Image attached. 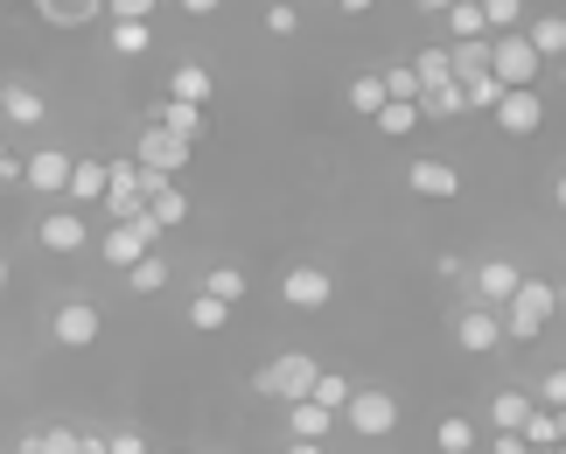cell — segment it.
<instances>
[{
	"label": "cell",
	"instance_id": "obj_1",
	"mask_svg": "<svg viewBox=\"0 0 566 454\" xmlns=\"http://www.w3.org/2000/svg\"><path fill=\"white\" fill-rule=\"evenodd\" d=\"M553 315H559V287H553V279H525V287L511 294V308H504V336L532 342V336H546Z\"/></svg>",
	"mask_w": 566,
	"mask_h": 454
},
{
	"label": "cell",
	"instance_id": "obj_2",
	"mask_svg": "<svg viewBox=\"0 0 566 454\" xmlns=\"http://www.w3.org/2000/svg\"><path fill=\"white\" fill-rule=\"evenodd\" d=\"M315 378H322V363L301 357V350H287L280 363H266V371L252 378V392H259V399H280V405H301V399L315 392Z\"/></svg>",
	"mask_w": 566,
	"mask_h": 454
},
{
	"label": "cell",
	"instance_id": "obj_3",
	"mask_svg": "<svg viewBox=\"0 0 566 454\" xmlns=\"http://www.w3.org/2000/svg\"><path fill=\"white\" fill-rule=\"evenodd\" d=\"M538 71H546V63L532 56V42L525 35H490V77L504 84V92H538Z\"/></svg>",
	"mask_w": 566,
	"mask_h": 454
},
{
	"label": "cell",
	"instance_id": "obj_4",
	"mask_svg": "<svg viewBox=\"0 0 566 454\" xmlns=\"http://www.w3.org/2000/svg\"><path fill=\"white\" fill-rule=\"evenodd\" d=\"M189 155H196V147L176 140L168 126H140V140H134V168H140V176H155V182H176L182 168H189Z\"/></svg>",
	"mask_w": 566,
	"mask_h": 454
},
{
	"label": "cell",
	"instance_id": "obj_5",
	"mask_svg": "<svg viewBox=\"0 0 566 454\" xmlns=\"http://www.w3.org/2000/svg\"><path fill=\"white\" fill-rule=\"evenodd\" d=\"M161 224L155 218H134V224H105V237H98V252H105V266L113 273H126V266H140L147 252H161Z\"/></svg>",
	"mask_w": 566,
	"mask_h": 454
},
{
	"label": "cell",
	"instance_id": "obj_6",
	"mask_svg": "<svg viewBox=\"0 0 566 454\" xmlns=\"http://www.w3.org/2000/svg\"><path fill=\"white\" fill-rule=\"evenodd\" d=\"M105 329V315H98V300H56V315H50V336H56V350H92Z\"/></svg>",
	"mask_w": 566,
	"mask_h": 454
},
{
	"label": "cell",
	"instance_id": "obj_7",
	"mask_svg": "<svg viewBox=\"0 0 566 454\" xmlns=\"http://www.w3.org/2000/svg\"><path fill=\"white\" fill-rule=\"evenodd\" d=\"M343 420H350V434H364V441H385L391 426H399V399H391V392H350V405H343Z\"/></svg>",
	"mask_w": 566,
	"mask_h": 454
},
{
	"label": "cell",
	"instance_id": "obj_8",
	"mask_svg": "<svg viewBox=\"0 0 566 454\" xmlns=\"http://www.w3.org/2000/svg\"><path fill=\"white\" fill-rule=\"evenodd\" d=\"M280 300H287V308H329V300H336V273L329 266H287V273H280Z\"/></svg>",
	"mask_w": 566,
	"mask_h": 454
},
{
	"label": "cell",
	"instance_id": "obj_9",
	"mask_svg": "<svg viewBox=\"0 0 566 454\" xmlns=\"http://www.w3.org/2000/svg\"><path fill=\"white\" fill-rule=\"evenodd\" d=\"M35 245H42V252H56V258H71V252L92 245V224H84V210L63 203V210H50V218L35 224Z\"/></svg>",
	"mask_w": 566,
	"mask_h": 454
},
{
	"label": "cell",
	"instance_id": "obj_10",
	"mask_svg": "<svg viewBox=\"0 0 566 454\" xmlns=\"http://www.w3.org/2000/svg\"><path fill=\"white\" fill-rule=\"evenodd\" d=\"M469 287H475V308H496V315H504V308H511V294L525 287V273H517L511 258H483V266L469 273Z\"/></svg>",
	"mask_w": 566,
	"mask_h": 454
},
{
	"label": "cell",
	"instance_id": "obj_11",
	"mask_svg": "<svg viewBox=\"0 0 566 454\" xmlns=\"http://www.w3.org/2000/svg\"><path fill=\"white\" fill-rule=\"evenodd\" d=\"M63 182H71V155H63V147H35V155L21 161V189H35V197L63 203Z\"/></svg>",
	"mask_w": 566,
	"mask_h": 454
},
{
	"label": "cell",
	"instance_id": "obj_12",
	"mask_svg": "<svg viewBox=\"0 0 566 454\" xmlns=\"http://www.w3.org/2000/svg\"><path fill=\"white\" fill-rule=\"evenodd\" d=\"M490 119L504 126L511 140H532L538 126H546V98H538V92H504V98H496V113H490Z\"/></svg>",
	"mask_w": 566,
	"mask_h": 454
},
{
	"label": "cell",
	"instance_id": "obj_13",
	"mask_svg": "<svg viewBox=\"0 0 566 454\" xmlns=\"http://www.w3.org/2000/svg\"><path fill=\"white\" fill-rule=\"evenodd\" d=\"M406 189H412V197H427V203H454V197H462V168H454V161H412L406 168Z\"/></svg>",
	"mask_w": 566,
	"mask_h": 454
},
{
	"label": "cell",
	"instance_id": "obj_14",
	"mask_svg": "<svg viewBox=\"0 0 566 454\" xmlns=\"http://www.w3.org/2000/svg\"><path fill=\"white\" fill-rule=\"evenodd\" d=\"M454 342H462V350H496V342H504V315L469 300V308L454 315Z\"/></svg>",
	"mask_w": 566,
	"mask_h": 454
},
{
	"label": "cell",
	"instance_id": "obj_15",
	"mask_svg": "<svg viewBox=\"0 0 566 454\" xmlns=\"http://www.w3.org/2000/svg\"><path fill=\"white\" fill-rule=\"evenodd\" d=\"M42 113H50V98H42L29 77L0 84V119H8V126H42Z\"/></svg>",
	"mask_w": 566,
	"mask_h": 454
},
{
	"label": "cell",
	"instance_id": "obj_16",
	"mask_svg": "<svg viewBox=\"0 0 566 454\" xmlns=\"http://www.w3.org/2000/svg\"><path fill=\"white\" fill-rule=\"evenodd\" d=\"M517 35L532 42V56L546 63V71L566 56V14H525V29H517Z\"/></svg>",
	"mask_w": 566,
	"mask_h": 454
},
{
	"label": "cell",
	"instance_id": "obj_17",
	"mask_svg": "<svg viewBox=\"0 0 566 454\" xmlns=\"http://www.w3.org/2000/svg\"><path fill=\"white\" fill-rule=\"evenodd\" d=\"M63 203H71V210H92V203H105V161H71Z\"/></svg>",
	"mask_w": 566,
	"mask_h": 454
},
{
	"label": "cell",
	"instance_id": "obj_18",
	"mask_svg": "<svg viewBox=\"0 0 566 454\" xmlns=\"http://www.w3.org/2000/svg\"><path fill=\"white\" fill-rule=\"evenodd\" d=\"M412 113H420V126H433V119H462V84H420V98H412Z\"/></svg>",
	"mask_w": 566,
	"mask_h": 454
},
{
	"label": "cell",
	"instance_id": "obj_19",
	"mask_svg": "<svg viewBox=\"0 0 566 454\" xmlns=\"http://www.w3.org/2000/svg\"><path fill=\"white\" fill-rule=\"evenodd\" d=\"M329 434H336V413H322L315 399L287 405V441H322V447H329Z\"/></svg>",
	"mask_w": 566,
	"mask_h": 454
},
{
	"label": "cell",
	"instance_id": "obj_20",
	"mask_svg": "<svg viewBox=\"0 0 566 454\" xmlns=\"http://www.w3.org/2000/svg\"><path fill=\"white\" fill-rule=\"evenodd\" d=\"M155 126H168V134H176V140H203L210 134V119H203V105H182V98H161V113H155Z\"/></svg>",
	"mask_w": 566,
	"mask_h": 454
},
{
	"label": "cell",
	"instance_id": "obj_21",
	"mask_svg": "<svg viewBox=\"0 0 566 454\" xmlns=\"http://www.w3.org/2000/svg\"><path fill=\"white\" fill-rule=\"evenodd\" d=\"M35 14L50 21V29H92L105 14V0H35Z\"/></svg>",
	"mask_w": 566,
	"mask_h": 454
},
{
	"label": "cell",
	"instance_id": "obj_22",
	"mask_svg": "<svg viewBox=\"0 0 566 454\" xmlns=\"http://www.w3.org/2000/svg\"><path fill=\"white\" fill-rule=\"evenodd\" d=\"M517 441H525L532 454H553V447L566 441V413H553V405H532V420H525V434H517Z\"/></svg>",
	"mask_w": 566,
	"mask_h": 454
},
{
	"label": "cell",
	"instance_id": "obj_23",
	"mask_svg": "<svg viewBox=\"0 0 566 454\" xmlns=\"http://www.w3.org/2000/svg\"><path fill=\"white\" fill-rule=\"evenodd\" d=\"M210 92H217V77L203 71V63H176V71H168V98H182V105H210Z\"/></svg>",
	"mask_w": 566,
	"mask_h": 454
},
{
	"label": "cell",
	"instance_id": "obj_24",
	"mask_svg": "<svg viewBox=\"0 0 566 454\" xmlns=\"http://www.w3.org/2000/svg\"><path fill=\"white\" fill-rule=\"evenodd\" d=\"M532 392H496L490 399V426H496V434H525V420H532Z\"/></svg>",
	"mask_w": 566,
	"mask_h": 454
},
{
	"label": "cell",
	"instance_id": "obj_25",
	"mask_svg": "<svg viewBox=\"0 0 566 454\" xmlns=\"http://www.w3.org/2000/svg\"><path fill=\"white\" fill-rule=\"evenodd\" d=\"M448 71H454V84H462V77H483V71H490V35L448 42Z\"/></svg>",
	"mask_w": 566,
	"mask_h": 454
},
{
	"label": "cell",
	"instance_id": "obj_26",
	"mask_svg": "<svg viewBox=\"0 0 566 454\" xmlns=\"http://www.w3.org/2000/svg\"><path fill=\"white\" fill-rule=\"evenodd\" d=\"M147 218H155L161 231H176V224H189V197H182L176 182H161L155 197H147Z\"/></svg>",
	"mask_w": 566,
	"mask_h": 454
},
{
	"label": "cell",
	"instance_id": "obj_27",
	"mask_svg": "<svg viewBox=\"0 0 566 454\" xmlns=\"http://www.w3.org/2000/svg\"><path fill=\"white\" fill-rule=\"evenodd\" d=\"M147 50H155V21H113V56L134 63V56H147Z\"/></svg>",
	"mask_w": 566,
	"mask_h": 454
},
{
	"label": "cell",
	"instance_id": "obj_28",
	"mask_svg": "<svg viewBox=\"0 0 566 454\" xmlns=\"http://www.w3.org/2000/svg\"><path fill=\"white\" fill-rule=\"evenodd\" d=\"M475 35H490L483 29V0H454L448 8V42H475Z\"/></svg>",
	"mask_w": 566,
	"mask_h": 454
},
{
	"label": "cell",
	"instance_id": "obj_29",
	"mask_svg": "<svg viewBox=\"0 0 566 454\" xmlns=\"http://www.w3.org/2000/svg\"><path fill=\"white\" fill-rule=\"evenodd\" d=\"M168 287V258L161 252H147L140 266H126V294H161Z\"/></svg>",
	"mask_w": 566,
	"mask_h": 454
},
{
	"label": "cell",
	"instance_id": "obj_30",
	"mask_svg": "<svg viewBox=\"0 0 566 454\" xmlns=\"http://www.w3.org/2000/svg\"><path fill=\"white\" fill-rule=\"evenodd\" d=\"M350 392H357V384H350V378H343V371H322L308 399L322 405V413H336V420H343V405H350Z\"/></svg>",
	"mask_w": 566,
	"mask_h": 454
},
{
	"label": "cell",
	"instance_id": "obj_31",
	"mask_svg": "<svg viewBox=\"0 0 566 454\" xmlns=\"http://www.w3.org/2000/svg\"><path fill=\"white\" fill-rule=\"evenodd\" d=\"M350 113H364V119H378V113H385V77H378V71L350 77Z\"/></svg>",
	"mask_w": 566,
	"mask_h": 454
},
{
	"label": "cell",
	"instance_id": "obj_32",
	"mask_svg": "<svg viewBox=\"0 0 566 454\" xmlns=\"http://www.w3.org/2000/svg\"><path fill=\"white\" fill-rule=\"evenodd\" d=\"M433 447H441V454H475V426L462 413H448L441 426H433Z\"/></svg>",
	"mask_w": 566,
	"mask_h": 454
},
{
	"label": "cell",
	"instance_id": "obj_33",
	"mask_svg": "<svg viewBox=\"0 0 566 454\" xmlns=\"http://www.w3.org/2000/svg\"><path fill=\"white\" fill-rule=\"evenodd\" d=\"M496 98H504V84L490 71L483 77H462V113H496Z\"/></svg>",
	"mask_w": 566,
	"mask_h": 454
},
{
	"label": "cell",
	"instance_id": "obj_34",
	"mask_svg": "<svg viewBox=\"0 0 566 454\" xmlns=\"http://www.w3.org/2000/svg\"><path fill=\"white\" fill-rule=\"evenodd\" d=\"M483 29H490V35L525 29V0H483Z\"/></svg>",
	"mask_w": 566,
	"mask_h": 454
},
{
	"label": "cell",
	"instance_id": "obj_35",
	"mask_svg": "<svg viewBox=\"0 0 566 454\" xmlns=\"http://www.w3.org/2000/svg\"><path fill=\"white\" fill-rule=\"evenodd\" d=\"M412 77H420V84H448V77H454V71H448V42H427V50L412 56Z\"/></svg>",
	"mask_w": 566,
	"mask_h": 454
},
{
	"label": "cell",
	"instance_id": "obj_36",
	"mask_svg": "<svg viewBox=\"0 0 566 454\" xmlns=\"http://www.w3.org/2000/svg\"><path fill=\"white\" fill-rule=\"evenodd\" d=\"M224 321H231V308H224L217 294H196V300H189V329L210 336V329H224Z\"/></svg>",
	"mask_w": 566,
	"mask_h": 454
},
{
	"label": "cell",
	"instance_id": "obj_37",
	"mask_svg": "<svg viewBox=\"0 0 566 454\" xmlns=\"http://www.w3.org/2000/svg\"><path fill=\"white\" fill-rule=\"evenodd\" d=\"M371 126H378V134H391V140H406V134H420V113H412V105H391V98H385V113H378Z\"/></svg>",
	"mask_w": 566,
	"mask_h": 454
},
{
	"label": "cell",
	"instance_id": "obj_38",
	"mask_svg": "<svg viewBox=\"0 0 566 454\" xmlns=\"http://www.w3.org/2000/svg\"><path fill=\"white\" fill-rule=\"evenodd\" d=\"M385 77V98L391 105H412V98H420V77H412V63H391V71H378Z\"/></svg>",
	"mask_w": 566,
	"mask_h": 454
},
{
	"label": "cell",
	"instance_id": "obj_39",
	"mask_svg": "<svg viewBox=\"0 0 566 454\" xmlns=\"http://www.w3.org/2000/svg\"><path fill=\"white\" fill-rule=\"evenodd\" d=\"M203 294H217L224 308H238V294H245V273H238V266H217V273L203 279Z\"/></svg>",
	"mask_w": 566,
	"mask_h": 454
},
{
	"label": "cell",
	"instance_id": "obj_40",
	"mask_svg": "<svg viewBox=\"0 0 566 454\" xmlns=\"http://www.w3.org/2000/svg\"><path fill=\"white\" fill-rule=\"evenodd\" d=\"M259 21H266V35H294V29H301V8H294V0H273Z\"/></svg>",
	"mask_w": 566,
	"mask_h": 454
},
{
	"label": "cell",
	"instance_id": "obj_41",
	"mask_svg": "<svg viewBox=\"0 0 566 454\" xmlns=\"http://www.w3.org/2000/svg\"><path fill=\"white\" fill-rule=\"evenodd\" d=\"M538 405L566 413V363H553V371H546V384H538Z\"/></svg>",
	"mask_w": 566,
	"mask_h": 454
},
{
	"label": "cell",
	"instance_id": "obj_42",
	"mask_svg": "<svg viewBox=\"0 0 566 454\" xmlns=\"http://www.w3.org/2000/svg\"><path fill=\"white\" fill-rule=\"evenodd\" d=\"M105 14H113V21H155L161 8H155V0H105Z\"/></svg>",
	"mask_w": 566,
	"mask_h": 454
},
{
	"label": "cell",
	"instance_id": "obj_43",
	"mask_svg": "<svg viewBox=\"0 0 566 454\" xmlns=\"http://www.w3.org/2000/svg\"><path fill=\"white\" fill-rule=\"evenodd\" d=\"M42 454H77V426H42Z\"/></svg>",
	"mask_w": 566,
	"mask_h": 454
},
{
	"label": "cell",
	"instance_id": "obj_44",
	"mask_svg": "<svg viewBox=\"0 0 566 454\" xmlns=\"http://www.w3.org/2000/svg\"><path fill=\"white\" fill-rule=\"evenodd\" d=\"M105 454H147V441L134 434V426H119V434H113V441H105Z\"/></svg>",
	"mask_w": 566,
	"mask_h": 454
},
{
	"label": "cell",
	"instance_id": "obj_45",
	"mask_svg": "<svg viewBox=\"0 0 566 454\" xmlns=\"http://www.w3.org/2000/svg\"><path fill=\"white\" fill-rule=\"evenodd\" d=\"M336 14H371V0H329Z\"/></svg>",
	"mask_w": 566,
	"mask_h": 454
},
{
	"label": "cell",
	"instance_id": "obj_46",
	"mask_svg": "<svg viewBox=\"0 0 566 454\" xmlns=\"http://www.w3.org/2000/svg\"><path fill=\"white\" fill-rule=\"evenodd\" d=\"M280 454H329V447H322V441H287Z\"/></svg>",
	"mask_w": 566,
	"mask_h": 454
},
{
	"label": "cell",
	"instance_id": "obj_47",
	"mask_svg": "<svg viewBox=\"0 0 566 454\" xmlns=\"http://www.w3.org/2000/svg\"><path fill=\"white\" fill-rule=\"evenodd\" d=\"M224 0H182V14H217Z\"/></svg>",
	"mask_w": 566,
	"mask_h": 454
},
{
	"label": "cell",
	"instance_id": "obj_48",
	"mask_svg": "<svg viewBox=\"0 0 566 454\" xmlns=\"http://www.w3.org/2000/svg\"><path fill=\"white\" fill-rule=\"evenodd\" d=\"M77 454H105V434H77Z\"/></svg>",
	"mask_w": 566,
	"mask_h": 454
},
{
	"label": "cell",
	"instance_id": "obj_49",
	"mask_svg": "<svg viewBox=\"0 0 566 454\" xmlns=\"http://www.w3.org/2000/svg\"><path fill=\"white\" fill-rule=\"evenodd\" d=\"M454 8V0H420V14H448Z\"/></svg>",
	"mask_w": 566,
	"mask_h": 454
},
{
	"label": "cell",
	"instance_id": "obj_50",
	"mask_svg": "<svg viewBox=\"0 0 566 454\" xmlns=\"http://www.w3.org/2000/svg\"><path fill=\"white\" fill-rule=\"evenodd\" d=\"M553 197H559V210H566V176H553Z\"/></svg>",
	"mask_w": 566,
	"mask_h": 454
},
{
	"label": "cell",
	"instance_id": "obj_51",
	"mask_svg": "<svg viewBox=\"0 0 566 454\" xmlns=\"http://www.w3.org/2000/svg\"><path fill=\"white\" fill-rule=\"evenodd\" d=\"M553 71H559V92H566V56H559V63H553Z\"/></svg>",
	"mask_w": 566,
	"mask_h": 454
},
{
	"label": "cell",
	"instance_id": "obj_52",
	"mask_svg": "<svg viewBox=\"0 0 566 454\" xmlns=\"http://www.w3.org/2000/svg\"><path fill=\"white\" fill-rule=\"evenodd\" d=\"M0 294H8V258H0Z\"/></svg>",
	"mask_w": 566,
	"mask_h": 454
},
{
	"label": "cell",
	"instance_id": "obj_53",
	"mask_svg": "<svg viewBox=\"0 0 566 454\" xmlns=\"http://www.w3.org/2000/svg\"><path fill=\"white\" fill-rule=\"evenodd\" d=\"M155 8H182V0H155Z\"/></svg>",
	"mask_w": 566,
	"mask_h": 454
},
{
	"label": "cell",
	"instance_id": "obj_54",
	"mask_svg": "<svg viewBox=\"0 0 566 454\" xmlns=\"http://www.w3.org/2000/svg\"><path fill=\"white\" fill-rule=\"evenodd\" d=\"M0 161H8V147H0Z\"/></svg>",
	"mask_w": 566,
	"mask_h": 454
}]
</instances>
